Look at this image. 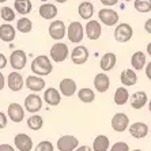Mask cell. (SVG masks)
<instances>
[{
  "mask_svg": "<svg viewBox=\"0 0 151 151\" xmlns=\"http://www.w3.org/2000/svg\"><path fill=\"white\" fill-rule=\"evenodd\" d=\"M132 34H134L132 27L128 23H120L114 30V38H116L117 42H121V44L129 41L132 38Z\"/></svg>",
  "mask_w": 151,
  "mask_h": 151,
  "instance_id": "obj_5",
  "label": "cell"
},
{
  "mask_svg": "<svg viewBox=\"0 0 151 151\" xmlns=\"http://www.w3.org/2000/svg\"><path fill=\"white\" fill-rule=\"evenodd\" d=\"M7 83L11 91H21L23 84H25V81H23V76L19 72H11L8 75Z\"/></svg>",
  "mask_w": 151,
  "mask_h": 151,
  "instance_id": "obj_14",
  "label": "cell"
},
{
  "mask_svg": "<svg viewBox=\"0 0 151 151\" xmlns=\"http://www.w3.org/2000/svg\"><path fill=\"white\" fill-rule=\"evenodd\" d=\"M83 26L81 22H71L68 26V40L72 44H79L83 40Z\"/></svg>",
  "mask_w": 151,
  "mask_h": 151,
  "instance_id": "obj_4",
  "label": "cell"
},
{
  "mask_svg": "<svg viewBox=\"0 0 151 151\" xmlns=\"http://www.w3.org/2000/svg\"><path fill=\"white\" fill-rule=\"evenodd\" d=\"M78 97H79V99H81L82 102H84V104H90V102H93L95 99L94 91H93V90H90V88H86V87L79 90Z\"/></svg>",
  "mask_w": 151,
  "mask_h": 151,
  "instance_id": "obj_32",
  "label": "cell"
},
{
  "mask_svg": "<svg viewBox=\"0 0 151 151\" xmlns=\"http://www.w3.org/2000/svg\"><path fill=\"white\" fill-rule=\"evenodd\" d=\"M148 109H150V112H151V101H150V104H148Z\"/></svg>",
  "mask_w": 151,
  "mask_h": 151,
  "instance_id": "obj_48",
  "label": "cell"
},
{
  "mask_svg": "<svg viewBox=\"0 0 151 151\" xmlns=\"http://www.w3.org/2000/svg\"><path fill=\"white\" fill-rule=\"evenodd\" d=\"M15 29L10 25V23H4L0 26V40L4 42H11L15 40Z\"/></svg>",
  "mask_w": 151,
  "mask_h": 151,
  "instance_id": "obj_21",
  "label": "cell"
},
{
  "mask_svg": "<svg viewBox=\"0 0 151 151\" xmlns=\"http://www.w3.org/2000/svg\"><path fill=\"white\" fill-rule=\"evenodd\" d=\"M14 7H15V11H18L19 14L26 15L32 11L33 6H32V1H30V0H15Z\"/></svg>",
  "mask_w": 151,
  "mask_h": 151,
  "instance_id": "obj_28",
  "label": "cell"
},
{
  "mask_svg": "<svg viewBox=\"0 0 151 151\" xmlns=\"http://www.w3.org/2000/svg\"><path fill=\"white\" fill-rule=\"evenodd\" d=\"M17 29L21 33H23V34H25V33H30L33 29V23L27 18H21V19L17 22Z\"/></svg>",
  "mask_w": 151,
  "mask_h": 151,
  "instance_id": "obj_33",
  "label": "cell"
},
{
  "mask_svg": "<svg viewBox=\"0 0 151 151\" xmlns=\"http://www.w3.org/2000/svg\"><path fill=\"white\" fill-rule=\"evenodd\" d=\"M78 12H79L82 19H90L93 17V14H94V6L90 1H83V3L79 4Z\"/></svg>",
  "mask_w": 151,
  "mask_h": 151,
  "instance_id": "obj_25",
  "label": "cell"
},
{
  "mask_svg": "<svg viewBox=\"0 0 151 151\" xmlns=\"http://www.w3.org/2000/svg\"><path fill=\"white\" fill-rule=\"evenodd\" d=\"M40 15H41V18H44V19H53V18L57 15V8L55 4H50V3H45L42 4L41 7H40Z\"/></svg>",
  "mask_w": 151,
  "mask_h": 151,
  "instance_id": "obj_22",
  "label": "cell"
},
{
  "mask_svg": "<svg viewBox=\"0 0 151 151\" xmlns=\"http://www.w3.org/2000/svg\"><path fill=\"white\" fill-rule=\"evenodd\" d=\"M4 1H7V0H0V3H4Z\"/></svg>",
  "mask_w": 151,
  "mask_h": 151,
  "instance_id": "obj_49",
  "label": "cell"
},
{
  "mask_svg": "<svg viewBox=\"0 0 151 151\" xmlns=\"http://www.w3.org/2000/svg\"><path fill=\"white\" fill-rule=\"evenodd\" d=\"M60 91L64 97H72V95L76 93V83L75 81L67 78V79H63V81L60 82Z\"/></svg>",
  "mask_w": 151,
  "mask_h": 151,
  "instance_id": "obj_17",
  "label": "cell"
},
{
  "mask_svg": "<svg viewBox=\"0 0 151 151\" xmlns=\"http://www.w3.org/2000/svg\"><path fill=\"white\" fill-rule=\"evenodd\" d=\"M131 64L135 70H143L144 64H146V55L143 52H135L132 59H131Z\"/></svg>",
  "mask_w": 151,
  "mask_h": 151,
  "instance_id": "obj_29",
  "label": "cell"
},
{
  "mask_svg": "<svg viewBox=\"0 0 151 151\" xmlns=\"http://www.w3.org/2000/svg\"><path fill=\"white\" fill-rule=\"evenodd\" d=\"M88 59V50L86 46H76L72 52H71V60H72V63L76 64V65H82L87 61Z\"/></svg>",
  "mask_w": 151,
  "mask_h": 151,
  "instance_id": "obj_8",
  "label": "cell"
},
{
  "mask_svg": "<svg viewBox=\"0 0 151 151\" xmlns=\"http://www.w3.org/2000/svg\"><path fill=\"white\" fill-rule=\"evenodd\" d=\"M144 29H146V32H147L148 34H151V18L147 19V22L144 23Z\"/></svg>",
  "mask_w": 151,
  "mask_h": 151,
  "instance_id": "obj_42",
  "label": "cell"
},
{
  "mask_svg": "<svg viewBox=\"0 0 151 151\" xmlns=\"http://www.w3.org/2000/svg\"><path fill=\"white\" fill-rule=\"evenodd\" d=\"M109 148V139L105 135H98L93 142V150L94 151H106Z\"/></svg>",
  "mask_w": 151,
  "mask_h": 151,
  "instance_id": "obj_26",
  "label": "cell"
},
{
  "mask_svg": "<svg viewBox=\"0 0 151 151\" xmlns=\"http://www.w3.org/2000/svg\"><path fill=\"white\" fill-rule=\"evenodd\" d=\"M147 104V94L144 91H137L131 98V106L134 109H142Z\"/></svg>",
  "mask_w": 151,
  "mask_h": 151,
  "instance_id": "obj_24",
  "label": "cell"
},
{
  "mask_svg": "<svg viewBox=\"0 0 151 151\" xmlns=\"http://www.w3.org/2000/svg\"><path fill=\"white\" fill-rule=\"evenodd\" d=\"M42 106V99L40 95H37L35 93L29 94L25 99V108L27 112L30 113H37Z\"/></svg>",
  "mask_w": 151,
  "mask_h": 151,
  "instance_id": "obj_9",
  "label": "cell"
},
{
  "mask_svg": "<svg viewBox=\"0 0 151 151\" xmlns=\"http://www.w3.org/2000/svg\"><path fill=\"white\" fill-rule=\"evenodd\" d=\"M34 151H53V144L48 140H44V142H40L37 146H35V150Z\"/></svg>",
  "mask_w": 151,
  "mask_h": 151,
  "instance_id": "obj_36",
  "label": "cell"
},
{
  "mask_svg": "<svg viewBox=\"0 0 151 151\" xmlns=\"http://www.w3.org/2000/svg\"><path fill=\"white\" fill-rule=\"evenodd\" d=\"M74 151H91V148L88 147V146H78Z\"/></svg>",
  "mask_w": 151,
  "mask_h": 151,
  "instance_id": "obj_43",
  "label": "cell"
},
{
  "mask_svg": "<svg viewBox=\"0 0 151 151\" xmlns=\"http://www.w3.org/2000/svg\"><path fill=\"white\" fill-rule=\"evenodd\" d=\"M44 99H45V102L48 105L56 106L60 104L61 97H60V93L55 87H49V88H46V91L44 93Z\"/></svg>",
  "mask_w": 151,
  "mask_h": 151,
  "instance_id": "obj_18",
  "label": "cell"
},
{
  "mask_svg": "<svg viewBox=\"0 0 151 151\" xmlns=\"http://www.w3.org/2000/svg\"><path fill=\"white\" fill-rule=\"evenodd\" d=\"M8 117L10 120H12L14 123H21L22 120L25 119V110L22 108V105L17 104V102H12L8 105Z\"/></svg>",
  "mask_w": 151,
  "mask_h": 151,
  "instance_id": "obj_11",
  "label": "cell"
},
{
  "mask_svg": "<svg viewBox=\"0 0 151 151\" xmlns=\"http://www.w3.org/2000/svg\"><path fill=\"white\" fill-rule=\"evenodd\" d=\"M41 1H46V0H41Z\"/></svg>",
  "mask_w": 151,
  "mask_h": 151,
  "instance_id": "obj_51",
  "label": "cell"
},
{
  "mask_svg": "<svg viewBox=\"0 0 151 151\" xmlns=\"http://www.w3.org/2000/svg\"><path fill=\"white\" fill-rule=\"evenodd\" d=\"M7 63H8L7 57L4 56L3 53H0V70H3V68L7 67Z\"/></svg>",
  "mask_w": 151,
  "mask_h": 151,
  "instance_id": "obj_39",
  "label": "cell"
},
{
  "mask_svg": "<svg viewBox=\"0 0 151 151\" xmlns=\"http://www.w3.org/2000/svg\"><path fill=\"white\" fill-rule=\"evenodd\" d=\"M15 147L19 151H32L33 148V140L32 137L26 134H18L14 139Z\"/></svg>",
  "mask_w": 151,
  "mask_h": 151,
  "instance_id": "obj_12",
  "label": "cell"
},
{
  "mask_svg": "<svg viewBox=\"0 0 151 151\" xmlns=\"http://www.w3.org/2000/svg\"><path fill=\"white\" fill-rule=\"evenodd\" d=\"M135 8L139 12H150L151 0H135Z\"/></svg>",
  "mask_w": 151,
  "mask_h": 151,
  "instance_id": "obj_34",
  "label": "cell"
},
{
  "mask_svg": "<svg viewBox=\"0 0 151 151\" xmlns=\"http://www.w3.org/2000/svg\"><path fill=\"white\" fill-rule=\"evenodd\" d=\"M146 75H147V78L151 81V63H148L146 65Z\"/></svg>",
  "mask_w": 151,
  "mask_h": 151,
  "instance_id": "obj_44",
  "label": "cell"
},
{
  "mask_svg": "<svg viewBox=\"0 0 151 151\" xmlns=\"http://www.w3.org/2000/svg\"><path fill=\"white\" fill-rule=\"evenodd\" d=\"M44 125V120H42L41 116L38 114H33L27 119V127L33 131H40Z\"/></svg>",
  "mask_w": 151,
  "mask_h": 151,
  "instance_id": "obj_31",
  "label": "cell"
},
{
  "mask_svg": "<svg viewBox=\"0 0 151 151\" xmlns=\"http://www.w3.org/2000/svg\"><path fill=\"white\" fill-rule=\"evenodd\" d=\"M125 1H131V0H125Z\"/></svg>",
  "mask_w": 151,
  "mask_h": 151,
  "instance_id": "obj_52",
  "label": "cell"
},
{
  "mask_svg": "<svg viewBox=\"0 0 151 151\" xmlns=\"http://www.w3.org/2000/svg\"><path fill=\"white\" fill-rule=\"evenodd\" d=\"M117 1L119 0H101V3L105 6H114V4H117Z\"/></svg>",
  "mask_w": 151,
  "mask_h": 151,
  "instance_id": "obj_41",
  "label": "cell"
},
{
  "mask_svg": "<svg viewBox=\"0 0 151 151\" xmlns=\"http://www.w3.org/2000/svg\"><path fill=\"white\" fill-rule=\"evenodd\" d=\"M7 127V116L3 112H0V129H3Z\"/></svg>",
  "mask_w": 151,
  "mask_h": 151,
  "instance_id": "obj_38",
  "label": "cell"
},
{
  "mask_svg": "<svg viewBox=\"0 0 151 151\" xmlns=\"http://www.w3.org/2000/svg\"><path fill=\"white\" fill-rule=\"evenodd\" d=\"M109 86H110V81H109V78H108V75H105V74L95 75V78H94V87L97 88V91H99V93L108 91Z\"/></svg>",
  "mask_w": 151,
  "mask_h": 151,
  "instance_id": "obj_20",
  "label": "cell"
},
{
  "mask_svg": "<svg viewBox=\"0 0 151 151\" xmlns=\"http://www.w3.org/2000/svg\"><path fill=\"white\" fill-rule=\"evenodd\" d=\"M110 151H129V147H128V144L124 143V142H117L112 146Z\"/></svg>",
  "mask_w": 151,
  "mask_h": 151,
  "instance_id": "obj_37",
  "label": "cell"
},
{
  "mask_svg": "<svg viewBox=\"0 0 151 151\" xmlns=\"http://www.w3.org/2000/svg\"><path fill=\"white\" fill-rule=\"evenodd\" d=\"M4 83H6V81H4V76H3V74L0 72V90H3V88H4Z\"/></svg>",
  "mask_w": 151,
  "mask_h": 151,
  "instance_id": "obj_45",
  "label": "cell"
},
{
  "mask_svg": "<svg viewBox=\"0 0 151 151\" xmlns=\"http://www.w3.org/2000/svg\"><path fill=\"white\" fill-rule=\"evenodd\" d=\"M128 124H129V120H128V116L124 114V113H117L112 119V127L113 129L117 131V132L125 131L128 128Z\"/></svg>",
  "mask_w": 151,
  "mask_h": 151,
  "instance_id": "obj_13",
  "label": "cell"
},
{
  "mask_svg": "<svg viewBox=\"0 0 151 151\" xmlns=\"http://www.w3.org/2000/svg\"><path fill=\"white\" fill-rule=\"evenodd\" d=\"M120 79H121V83L124 86H134L137 82V75L132 70H124L121 72V78Z\"/></svg>",
  "mask_w": 151,
  "mask_h": 151,
  "instance_id": "obj_27",
  "label": "cell"
},
{
  "mask_svg": "<svg viewBox=\"0 0 151 151\" xmlns=\"http://www.w3.org/2000/svg\"><path fill=\"white\" fill-rule=\"evenodd\" d=\"M101 33H102V29L99 22L97 21L87 22V25H86V35L88 37V40H91V41L98 40L101 37Z\"/></svg>",
  "mask_w": 151,
  "mask_h": 151,
  "instance_id": "obj_16",
  "label": "cell"
},
{
  "mask_svg": "<svg viewBox=\"0 0 151 151\" xmlns=\"http://www.w3.org/2000/svg\"><path fill=\"white\" fill-rule=\"evenodd\" d=\"M129 98V93L125 87H119L114 93V102H116V105H124L127 104Z\"/></svg>",
  "mask_w": 151,
  "mask_h": 151,
  "instance_id": "obj_30",
  "label": "cell"
},
{
  "mask_svg": "<svg viewBox=\"0 0 151 151\" xmlns=\"http://www.w3.org/2000/svg\"><path fill=\"white\" fill-rule=\"evenodd\" d=\"M98 17L102 23L106 26H114L119 22V14H117L116 11L110 10V8H102V10H99Z\"/></svg>",
  "mask_w": 151,
  "mask_h": 151,
  "instance_id": "obj_7",
  "label": "cell"
},
{
  "mask_svg": "<svg viewBox=\"0 0 151 151\" xmlns=\"http://www.w3.org/2000/svg\"><path fill=\"white\" fill-rule=\"evenodd\" d=\"M116 61H117L116 55H114V53L108 52V53H105V55L102 56L101 63H99V67H101L104 71H110L112 68H114Z\"/></svg>",
  "mask_w": 151,
  "mask_h": 151,
  "instance_id": "obj_23",
  "label": "cell"
},
{
  "mask_svg": "<svg viewBox=\"0 0 151 151\" xmlns=\"http://www.w3.org/2000/svg\"><path fill=\"white\" fill-rule=\"evenodd\" d=\"M57 3H65V1H67V0H56Z\"/></svg>",
  "mask_w": 151,
  "mask_h": 151,
  "instance_id": "obj_47",
  "label": "cell"
},
{
  "mask_svg": "<svg viewBox=\"0 0 151 151\" xmlns=\"http://www.w3.org/2000/svg\"><path fill=\"white\" fill-rule=\"evenodd\" d=\"M147 53H148V55H150V56H151V42H150V44H148V45H147Z\"/></svg>",
  "mask_w": 151,
  "mask_h": 151,
  "instance_id": "obj_46",
  "label": "cell"
},
{
  "mask_svg": "<svg viewBox=\"0 0 151 151\" xmlns=\"http://www.w3.org/2000/svg\"><path fill=\"white\" fill-rule=\"evenodd\" d=\"M53 70V65L50 63V60L45 55H40L37 56L32 63V71L33 74H35L37 76H46L49 75Z\"/></svg>",
  "mask_w": 151,
  "mask_h": 151,
  "instance_id": "obj_1",
  "label": "cell"
},
{
  "mask_svg": "<svg viewBox=\"0 0 151 151\" xmlns=\"http://www.w3.org/2000/svg\"><path fill=\"white\" fill-rule=\"evenodd\" d=\"M134 151H142V150H134Z\"/></svg>",
  "mask_w": 151,
  "mask_h": 151,
  "instance_id": "obj_50",
  "label": "cell"
},
{
  "mask_svg": "<svg viewBox=\"0 0 151 151\" xmlns=\"http://www.w3.org/2000/svg\"><path fill=\"white\" fill-rule=\"evenodd\" d=\"M129 134L136 139H143L148 134V127L144 123H135L129 127Z\"/></svg>",
  "mask_w": 151,
  "mask_h": 151,
  "instance_id": "obj_19",
  "label": "cell"
},
{
  "mask_svg": "<svg viewBox=\"0 0 151 151\" xmlns=\"http://www.w3.org/2000/svg\"><path fill=\"white\" fill-rule=\"evenodd\" d=\"M78 146H79V142L72 135H64L57 140L59 151H74Z\"/></svg>",
  "mask_w": 151,
  "mask_h": 151,
  "instance_id": "obj_6",
  "label": "cell"
},
{
  "mask_svg": "<svg viewBox=\"0 0 151 151\" xmlns=\"http://www.w3.org/2000/svg\"><path fill=\"white\" fill-rule=\"evenodd\" d=\"M0 15H1V18H3V21L6 22H11L15 19V12L14 10L11 7H1V10H0Z\"/></svg>",
  "mask_w": 151,
  "mask_h": 151,
  "instance_id": "obj_35",
  "label": "cell"
},
{
  "mask_svg": "<svg viewBox=\"0 0 151 151\" xmlns=\"http://www.w3.org/2000/svg\"><path fill=\"white\" fill-rule=\"evenodd\" d=\"M0 151H15L11 144H0Z\"/></svg>",
  "mask_w": 151,
  "mask_h": 151,
  "instance_id": "obj_40",
  "label": "cell"
},
{
  "mask_svg": "<svg viewBox=\"0 0 151 151\" xmlns=\"http://www.w3.org/2000/svg\"><path fill=\"white\" fill-rule=\"evenodd\" d=\"M8 61H10L11 67L14 68V70L19 71V70H23V68H25L26 63H27V56H26V53L23 52V50L18 49L11 53Z\"/></svg>",
  "mask_w": 151,
  "mask_h": 151,
  "instance_id": "obj_3",
  "label": "cell"
},
{
  "mask_svg": "<svg viewBox=\"0 0 151 151\" xmlns=\"http://www.w3.org/2000/svg\"><path fill=\"white\" fill-rule=\"evenodd\" d=\"M25 83H26V87L34 93L41 91L42 88L45 87V81H44L42 78L37 76V75H30V76H27Z\"/></svg>",
  "mask_w": 151,
  "mask_h": 151,
  "instance_id": "obj_15",
  "label": "cell"
},
{
  "mask_svg": "<svg viewBox=\"0 0 151 151\" xmlns=\"http://www.w3.org/2000/svg\"><path fill=\"white\" fill-rule=\"evenodd\" d=\"M49 35L56 41L63 40L64 35H65V25H64V22L63 21L52 22L49 26Z\"/></svg>",
  "mask_w": 151,
  "mask_h": 151,
  "instance_id": "obj_10",
  "label": "cell"
},
{
  "mask_svg": "<svg viewBox=\"0 0 151 151\" xmlns=\"http://www.w3.org/2000/svg\"><path fill=\"white\" fill-rule=\"evenodd\" d=\"M50 59L56 63H61L68 57V46L65 44H55V45L50 48Z\"/></svg>",
  "mask_w": 151,
  "mask_h": 151,
  "instance_id": "obj_2",
  "label": "cell"
}]
</instances>
